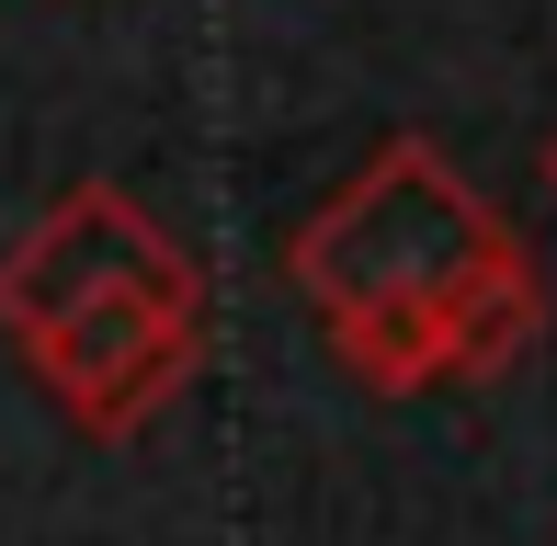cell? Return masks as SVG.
I'll list each match as a JSON object with an SVG mask.
<instances>
[{"instance_id": "obj_1", "label": "cell", "mask_w": 557, "mask_h": 546, "mask_svg": "<svg viewBox=\"0 0 557 546\" xmlns=\"http://www.w3.org/2000/svg\"><path fill=\"white\" fill-rule=\"evenodd\" d=\"M0 331L69 399L81 433H137L183 399L194 353H206V273L171 251V228L137 194L81 183L12 239Z\"/></svg>"}, {"instance_id": "obj_2", "label": "cell", "mask_w": 557, "mask_h": 546, "mask_svg": "<svg viewBox=\"0 0 557 546\" xmlns=\"http://www.w3.org/2000/svg\"><path fill=\"white\" fill-rule=\"evenodd\" d=\"M523 239L500 228V206L478 183H455V160L433 137H387L331 206L296 228V296L319 308L331 353L375 399H421L444 387V331Z\"/></svg>"}, {"instance_id": "obj_3", "label": "cell", "mask_w": 557, "mask_h": 546, "mask_svg": "<svg viewBox=\"0 0 557 546\" xmlns=\"http://www.w3.org/2000/svg\"><path fill=\"white\" fill-rule=\"evenodd\" d=\"M546 194H557V137H546Z\"/></svg>"}]
</instances>
